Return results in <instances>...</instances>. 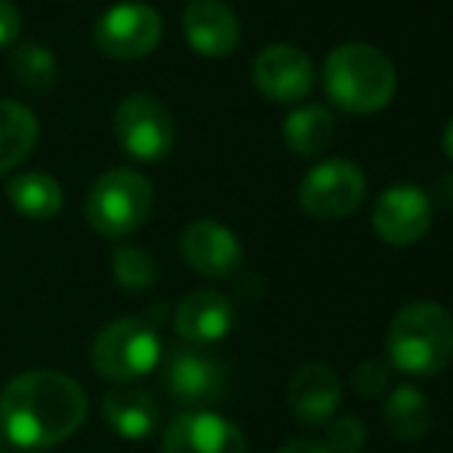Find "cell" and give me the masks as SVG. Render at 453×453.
<instances>
[{
	"label": "cell",
	"instance_id": "6da1fadb",
	"mask_svg": "<svg viewBox=\"0 0 453 453\" xmlns=\"http://www.w3.org/2000/svg\"><path fill=\"white\" fill-rule=\"evenodd\" d=\"M87 392L59 370H31L6 382L0 395V429L12 448L47 450L84 426Z\"/></svg>",
	"mask_w": 453,
	"mask_h": 453
},
{
	"label": "cell",
	"instance_id": "7a4b0ae2",
	"mask_svg": "<svg viewBox=\"0 0 453 453\" xmlns=\"http://www.w3.org/2000/svg\"><path fill=\"white\" fill-rule=\"evenodd\" d=\"M324 87L330 102L349 114H376L392 102L398 74L382 50L361 41L336 47L324 62Z\"/></svg>",
	"mask_w": 453,
	"mask_h": 453
},
{
	"label": "cell",
	"instance_id": "3957f363",
	"mask_svg": "<svg viewBox=\"0 0 453 453\" xmlns=\"http://www.w3.org/2000/svg\"><path fill=\"white\" fill-rule=\"evenodd\" d=\"M388 361L407 376H438L453 361V318L438 303H411L392 318Z\"/></svg>",
	"mask_w": 453,
	"mask_h": 453
},
{
	"label": "cell",
	"instance_id": "277c9868",
	"mask_svg": "<svg viewBox=\"0 0 453 453\" xmlns=\"http://www.w3.org/2000/svg\"><path fill=\"white\" fill-rule=\"evenodd\" d=\"M90 358L96 373L105 376L108 382L130 386V382L149 376L161 364L164 346L151 321H145V318H118V321L105 324L96 334Z\"/></svg>",
	"mask_w": 453,
	"mask_h": 453
},
{
	"label": "cell",
	"instance_id": "5b68a950",
	"mask_svg": "<svg viewBox=\"0 0 453 453\" xmlns=\"http://www.w3.org/2000/svg\"><path fill=\"white\" fill-rule=\"evenodd\" d=\"M155 188L136 170H108L87 195V222L102 238H127L151 216Z\"/></svg>",
	"mask_w": 453,
	"mask_h": 453
},
{
	"label": "cell",
	"instance_id": "8992f818",
	"mask_svg": "<svg viewBox=\"0 0 453 453\" xmlns=\"http://www.w3.org/2000/svg\"><path fill=\"white\" fill-rule=\"evenodd\" d=\"M114 133L127 155L136 161H161L176 142V127L167 105L151 93H133L114 111Z\"/></svg>",
	"mask_w": 453,
	"mask_h": 453
},
{
	"label": "cell",
	"instance_id": "52a82bcc",
	"mask_svg": "<svg viewBox=\"0 0 453 453\" xmlns=\"http://www.w3.org/2000/svg\"><path fill=\"white\" fill-rule=\"evenodd\" d=\"M164 380L167 392L173 395L176 404L203 411L207 404H216L228 392V367L222 358L207 352L203 346H173L164 364Z\"/></svg>",
	"mask_w": 453,
	"mask_h": 453
},
{
	"label": "cell",
	"instance_id": "ba28073f",
	"mask_svg": "<svg viewBox=\"0 0 453 453\" xmlns=\"http://www.w3.org/2000/svg\"><path fill=\"white\" fill-rule=\"evenodd\" d=\"M367 195V180L361 167L346 157H334L305 173L299 185V207L315 219H346L361 207Z\"/></svg>",
	"mask_w": 453,
	"mask_h": 453
},
{
	"label": "cell",
	"instance_id": "9c48e42d",
	"mask_svg": "<svg viewBox=\"0 0 453 453\" xmlns=\"http://www.w3.org/2000/svg\"><path fill=\"white\" fill-rule=\"evenodd\" d=\"M93 37L96 47L111 59H139L161 43V12L149 4H118L99 16Z\"/></svg>",
	"mask_w": 453,
	"mask_h": 453
},
{
	"label": "cell",
	"instance_id": "30bf717a",
	"mask_svg": "<svg viewBox=\"0 0 453 453\" xmlns=\"http://www.w3.org/2000/svg\"><path fill=\"white\" fill-rule=\"evenodd\" d=\"M373 228L388 247H411L432 228V197L419 185H392L373 207Z\"/></svg>",
	"mask_w": 453,
	"mask_h": 453
},
{
	"label": "cell",
	"instance_id": "8fae6325",
	"mask_svg": "<svg viewBox=\"0 0 453 453\" xmlns=\"http://www.w3.org/2000/svg\"><path fill=\"white\" fill-rule=\"evenodd\" d=\"M253 84L272 102H303L315 84V68L299 47L272 43L253 59Z\"/></svg>",
	"mask_w": 453,
	"mask_h": 453
},
{
	"label": "cell",
	"instance_id": "7c38bea8",
	"mask_svg": "<svg viewBox=\"0 0 453 453\" xmlns=\"http://www.w3.org/2000/svg\"><path fill=\"white\" fill-rule=\"evenodd\" d=\"M164 453H247V438L213 411H185L164 432Z\"/></svg>",
	"mask_w": 453,
	"mask_h": 453
},
{
	"label": "cell",
	"instance_id": "4fadbf2b",
	"mask_svg": "<svg viewBox=\"0 0 453 453\" xmlns=\"http://www.w3.org/2000/svg\"><path fill=\"white\" fill-rule=\"evenodd\" d=\"M180 250H182V259L197 274L216 278V280L238 274L241 259H244L238 234H234L232 228L222 226V222H213V219L191 222V226L182 232Z\"/></svg>",
	"mask_w": 453,
	"mask_h": 453
},
{
	"label": "cell",
	"instance_id": "5bb4252c",
	"mask_svg": "<svg viewBox=\"0 0 453 453\" xmlns=\"http://www.w3.org/2000/svg\"><path fill=\"white\" fill-rule=\"evenodd\" d=\"M234 303L219 290H191L188 296L176 305L173 327L191 346H207V342H219L222 336L232 334L234 327Z\"/></svg>",
	"mask_w": 453,
	"mask_h": 453
},
{
	"label": "cell",
	"instance_id": "9a60e30c",
	"mask_svg": "<svg viewBox=\"0 0 453 453\" xmlns=\"http://www.w3.org/2000/svg\"><path fill=\"white\" fill-rule=\"evenodd\" d=\"M182 31L195 53L213 59L234 53L241 41L238 16L222 0H191L182 12Z\"/></svg>",
	"mask_w": 453,
	"mask_h": 453
},
{
	"label": "cell",
	"instance_id": "2e32d148",
	"mask_svg": "<svg viewBox=\"0 0 453 453\" xmlns=\"http://www.w3.org/2000/svg\"><path fill=\"white\" fill-rule=\"evenodd\" d=\"M342 388L327 364H303L287 382V404L305 426H327L340 407Z\"/></svg>",
	"mask_w": 453,
	"mask_h": 453
},
{
	"label": "cell",
	"instance_id": "e0dca14e",
	"mask_svg": "<svg viewBox=\"0 0 453 453\" xmlns=\"http://www.w3.org/2000/svg\"><path fill=\"white\" fill-rule=\"evenodd\" d=\"M102 417L114 435L127 441H142L157 429V404L149 392L136 386H114L102 398Z\"/></svg>",
	"mask_w": 453,
	"mask_h": 453
},
{
	"label": "cell",
	"instance_id": "ac0fdd59",
	"mask_svg": "<svg viewBox=\"0 0 453 453\" xmlns=\"http://www.w3.org/2000/svg\"><path fill=\"white\" fill-rule=\"evenodd\" d=\"M380 419L386 432L398 441H417L432 429V407L426 395L413 386H401L382 401Z\"/></svg>",
	"mask_w": 453,
	"mask_h": 453
},
{
	"label": "cell",
	"instance_id": "d6986e66",
	"mask_svg": "<svg viewBox=\"0 0 453 453\" xmlns=\"http://www.w3.org/2000/svg\"><path fill=\"white\" fill-rule=\"evenodd\" d=\"M334 136L336 120L324 105H303L284 120V142L299 157H315L327 151Z\"/></svg>",
	"mask_w": 453,
	"mask_h": 453
},
{
	"label": "cell",
	"instance_id": "ffe728a7",
	"mask_svg": "<svg viewBox=\"0 0 453 453\" xmlns=\"http://www.w3.org/2000/svg\"><path fill=\"white\" fill-rule=\"evenodd\" d=\"M6 197L10 203L28 219H53L59 216L65 195L62 185L47 173H19L6 182Z\"/></svg>",
	"mask_w": 453,
	"mask_h": 453
},
{
	"label": "cell",
	"instance_id": "44dd1931",
	"mask_svg": "<svg viewBox=\"0 0 453 453\" xmlns=\"http://www.w3.org/2000/svg\"><path fill=\"white\" fill-rule=\"evenodd\" d=\"M37 118L12 99H0V173L12 170L31 155L37 142Z\"/></svg>",
	"mask_w": 453,
	"mask_h": 453
},
{
	"label": "cell",
	"instance_id": "7402d4cb",
	"mask_svg": "<svg viewBox=\"0 0 453 453\" xmlns=\"http://www.w3.org/2000/svg\"><path fill=\"white\" fill-rule=\"evenodd\" d=\"M10 68L19 84L35 93H47L50 87L56 84V78H59L56 56L50 53L47 47H41V43H22V47H16V53H12V59H10Z\"/></svg>",
	"mask_w": 453,
	"mask_h": 453
},
{
	"label": "cell",
	"instance_id": "603a6c76",
	"mask_svg": "<svg viewBox=\"0 0 453 453\" xmlns=\"http://www.w3.org/2000/svg\"><path fill=\"white\" fill-rule=\"evenodd\" d=\"M111 274L118 280V287L133 293H142L149 287H155L157 280V263L151 253H145L142 247L124 244L111 253Z\"/></svg>",
	"mask_w": 453,
	"mask_h": 453
},
{
	"label": "cell",
	"instance_id": "cb8c5ba5",
	"mask_svg": "<svg viewBox=\"0 0 453 453\" xmlns=\"http://www.w3.org/2000/svg\"><path fill=\"white\" fill-rule=\"evenodd\" d=\"M367 444V429L361 419L340 417L327 423V438H324V450L327 453H358Z\"/></svg>",
	"mask_w": 453,
	"mask_h": 453
},
{
	"label": "cell",
	"instance_id": "d4e9b609",
	"mask_svg": "<svg viewBox=\"0 0 453 453\" xmlns=\"http://www.w3.org/2000/svg\"><path fill=\"white\" fill-rule=\"evenodd\" d=\"M388 386V367L382 361L370 358V361H361L352 373V388L364 398H380Z\"/></svg>",
	"mask_w": 453,
	"mask_h": 453
},
{
	"label": "cell",
	"instance_id": "484cf974",
	"mask_svg": "<svg viewBox=\"0 0 453 453\" xmlns=\"http://www.w3.org/2000/svg\"><path fill=\"white\" fill-rule=\"evenodd\" d=\"M22 31V16H19L12 0H0V47H10Z\"/></svg>",
	"mask_w": 453,
	"mask_h": 453
},
{
	"label": "cell",
	"instance_id": "4316f807",
	"mask_svg": "<svg viewBox=\"0 0 453 453\" xmlns=\"http://www.w3.org/2000/svg\"><path fill=\"white\" fill-rule=\"evenodd\" d=\"M278 453H327V450H324V444H315V441H290Z\"/></svg>",
	"mask_w": 453,
	"mask_h": 453
},
{
	"label": "cell",
	"instance_id": "83f0119b",
	"mask_svg": "<svg viewBox=\"0 0 453 453\" xmlns=\"http://www.w3.org/2000/svg\"><path fill=\"white\" fill-rule=\"evenodd\" d=\"M435 197L441 203H448V207H453V173L450 176H441L435 185Z\"/></svg>",
	"mask_w": 453,
	"mask_h": 453
},
{
	"label": "cell",
	"instance_id": "f1b7e54d",
	"mask_svg": "<svg viewBox=\"0 0 453 453\" xmlns=\"http://www.w3.org/2000/svg\"><path fill=\"white\" fill-rule=\"evenodd\" d=\"M441 145H444V155L453 161V120L448 124V130H444V136H441Z\"/></svg>",
	"mask_w": 453,
	"mask_h": 453
}]
</instances>
